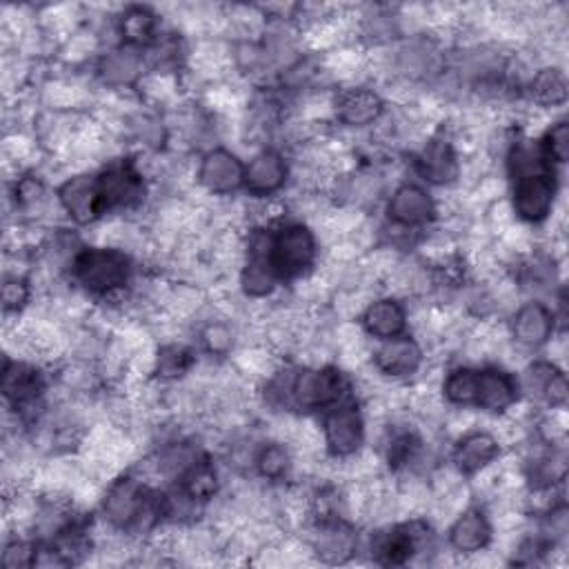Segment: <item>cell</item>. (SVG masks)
I'll return each mask as SVG.
<instances>
[{
	"label": "cell",
	"mask_w": 569,
	"mask_h": 569,
	"mask_svg": "<svg viewBox=\"0 0 569 569\" xmlns=\"http://www.w3.org/2000/svg\"><path fill=\"white\" fill-rule=\"evenodd\" d=\"M198 342L213 358L231 356L236 351V345H238V331L233 327V320L222 316V313L218 318L207 320L198 329Z\"/></svg>",
	"instance_id": "obj_28"
},
{
	"label": "cell",
	"mask_w": 569,
	"mask_h": 569,
	"mask_svg": "<svg viewBox=\"0 0 569 569\" xmlns=\"http://www.w3.org/2000/svg\"><path fill=\"white\" fill-rule=\"evenodd\" d=\"M438 216L436 198L416 182H400L387 200L389 224L416 231L427 227Z\"/></svg>",
	"instance_id": "obj_9"
},
{
	"label": "cell",
	"mask_w": 569,
	"mask_h": 569,
	"mask_svg": "<svg viewBox=\"0 0 569 569\" xmlns=\"http://www.w3.org/2000/svg\"><path fill=\"white\" fill-rule=\"evenodd\" d=\"M36 556H38V542L16 533L13 538H7V542H4L2 565L7 569H27V567L36 565Z\"/></svg>",
	"instance_id": "obj_31"
},
{
	"label": "cell",
	"mask_w": 569,
	"mask_h": 569,
	"mask_svg": "<svg viewBox=\"0 0 569 569\" xmlns=\"http://www.w3.org/2000/svg\"><path fill=\"white\" fill-rule=\"evenodd\" d=\"M196 184L209 196H231L244 184V164L233 151L211 147L200 156Z\"/></svg>",
	"instance_id": "obj_8"
},
{
	"label": "cell",
	"mask_w": 569,
	"mask_h": 569,
	"mask_svg": "<svg viewBox=\"0 0 569 569\" xmlns=\"http://www.w3.org/2000/svg\"><path fill=\"white\" fill-rule=\"evenodd\" d=\"M293 465H296V460H293L291 447L276 438V440L262 442L258 447V453L253 460V471L267 482H280L293 471Z\"/></svg>",
	"instance_id": "obj_25"
},
{
	"label": "cell",
	"mask_w": 569,
	"mask_h": 569,
	"mask_svg": "<svg viewBox=\"0 0 569 569\" xmlns=\"http://www.w3.org/2000/svg\"><path fill=\"white\" fill-rule=\"evenodd\" d=\"M407 325H409V313L398 296L371 298L360 313V327L373 340L402 336Z\"/></svg>",
	"instance_id": "obj_21"
},
{
	"label": "cell",
	"mask_w": 569,
	"mask_h": 569,
	"mask_svg": "<svg viewBox=\"0 0 569 569\" xmlns=\"http://www.w3.org/2000/svg\"><path fill=\"white\" fill-rule=\"evenodd\" d=\"M451 447V467L465 478L476 476L485 467L493 465L500 458L502 442L496 438L491 429L476 427L458 438H453Z\"/></svg>",
	"instance_id": "obj_15"
},
{
	"label": "cell",
	"mask_w": 569,
	"mask_h": 569,
	"mask_svg": "<svg viewBox=\"0 0 569 569\" xmlns=\"http://www.w3.org/2000/svg\"><path fill=\"white\" fill-rule=\"evenodd\" d=\"M193 349L180 340H164L160 347H156L153 373L160 380H182L193 371Z\"/></svg>",
	"instance_id": "obj_23"
},
{
	"label": "cell",
	"mask_w": 569,
	"mask_h": 569,
	"mask_svg": "<svg viewBox=\"0 0 569 569\" xmlns=\"http://www.w3.org/2000/svg\"><path fill=\"white\" fill-rule=\"evenodd\" d=\"M33 296L31 278L24 271H7L2 280V309L4 316L20 318Z\"/></svg>",
	"instance_id": "obj_29"
},
{
	"label": "cell",
	"mask_w": 569,
	"mask_h": 569,
	"mask_svg": "<svg viewBox=\"0 0 569 569\" xmlns=\"http://www.w3.org/2000/svg\"><path fill=\"white\" fill-rule=\"evenodd\" d=\"M385 111L382 93L367 84H349L333 96V118L349 129L371 127Z\"/></svg>",
	"instance_id": "obj_13"
},
{
	"label": "cell",
	"mask_w": 569,
	"mask_h": 569,
	"mask_svg": "<svg viewBox=\"0 0 569 569\" xmlns=\"http://www.w3.org/2000/svg\"><path fill=\"white\" fill-rule=\"evenodd\" d=\"M460 153L453 138L431 136L420 142L416 167L420 176L431 184H453L460 178Z\"/></svg>",
	"instance_id": "obj_17"
},
{
	"label": "cell",
	"mask_w": 569,
	"mask_h": 569,
	"mask_svg": "<svg viewBox=\"0 0 569 569\" xmlns=\"http://www.w3.org/2000/svg\"><path fill=\"white\" fill-rule=\"evenodd\" d=\"M289 180V164L278 149H260L244 164V189L253 198H271Z\"/></svg>",
	"instance_id": "obj_19"
},
{
	"label": "cell",
	"mask_w": 569,
	"mask_h": 569,
	"mask_svg": "<svg viewBox=\"0 0 569 569\" xmlns=\"http://www.w3.org/2000/svg\"><path fill=\"white\" fill-rule=\"evenodd\" d=\"M349 382L338 367L311 365L293 371L291 378V407L302 411L325 409L342 402Z\"/></svg>",
	"instance_id": "obj_4"
},
{
	"label": "cell",
	"mask_w": 569,
	"mask_h": 569,
	"mask_svg": "<svg viewBox=\"0 0 569 569\" xmlns=\"http://www.w3.org/2000/svg\"><path fill=\"white\" fill-rule=\"evenodd\" d=\"M118 33L124 44H151L158 38V16L149 7H127L118 16Z\"/></svg>",
	"instance_id": "obj_24"
},
{
	"label": "cell",
	"mask_w": 569,
	"mask_h": 569,
	"mask_svg": "<svg viewBox=\"0 0 569 569\" xmlns=\"http://www.w3.org/2000/svg\"><path fill=\"white\" fill-rule=\"evenodd\" d=\"M131 256L116 247H82L71 262L73 282L93 296H118L131 282Z\"/></svg>",
	"instance_id": "obj_1"
},
{
	"label": "cell",
	"mask_w": 569,
	"mask_h": 569,
	"mask_svg": "<svg viewBox=\"0 0 569 569\" xmlns=\"http://www.w3.org/2000/svg\"><path fill=\"white\" fill-rule=\"evenodd\" d=\"M96 47H98V36L80 29H76L71 36L62 40V53H64V60L69 62H80L89 58L96 51Z\"/></svg>",
	"instance_id": "obj_32"
},
{
	"label": "cell",
	"mask_w": 569,
	"mask_h": 569,
	"mask_svg": "<svg viewBox=\"0 0 569 569\" xmlns=\"http://www.w3.org/2000/svg\"><path fill=\"white\" fill-rule=\"evenodd\" d=\"M271 260L282 280L309 276L318 260V233L307 222H284L271 236Z\"/></svg>",
	"instance_id": "obj_3"
},
{
	"label": "cell",
	"mask_w": 569,
	"mask_h": 569,
	"mask_svg": "<svg viewBox=\"0 0 569 569\" xmlns=\"http://www.w3.org/2000/svg\"><path fill=\"white\" fill-rule=\"evenodd\" d=\"M98 189L104 213L136 209L147 193L142 169L133 160H116L107 164L98 176Z\"/></svg>",
	"instance_id": "obj_5"
},
{
	"label": "cell",
	"mask_w": 569,
	"mask_h": 569,
	"mask_svg": "<svg viewBox=\"0 0 569 569\" xmlns=\"http://www.w3.org/2000/svg\"><path fill=\"white\" fill-rule=\"evenodd\" d=\"M60 211L76 224H93L104 211L98 189V178L91 173H71L56 191Z\"/></svg>",
	"instance_id": "obj_11"
},
{
	"label": "cell",
	"mask_w": 569,
	"mask_h": 569,
	"mask_svg": "<svg viewBox=\"0 0 569 569\" xmlns=\"http://www.w3.org/2000/svg\"><path fill=\"white\" fill-rule=\"evenodd\" d=\"M556 313L540 300L522 302L509 320V338L516 347L538 349L553 338Z\"/></svg>",
	"instance_id": "obj_16"
},
{
	"label": "cell",
	"mask_w": 569,
	"mask_h": 569,
	"mask_svg": "<svg viewBox=\"0 0 569 569\" xmlns=\"http://www.w3.org/2000/svg\"><path fill=\"white\" fill-rule=\"evenodd\" d=\"M176 482L184 493H189L191 498H196L204 505L209 500H213L220 489L218 469L213 467V462H209L207 456H202L198 462H193Z\"/></svg>",
	"instance_id": "obj_27"
},
{
	"label": "cell",
	"mask_w": 569,
	"mask_h": 569,
	"mask_svg": "<svg viewBox=\"0 0 569 569\" xmlns=\"http://www.w3.org/2000/svg\"><path fill=\"white\" fill-rule=\"evenodd\" d=\"M567 76L558 64H545L527 82L529 100L536 109H556L567 102Z\"/></svg>",
	"instance_id": "obj_22"
},
{
	"label": "cell",
	"mask_w": 569,
	"mask_h": 569,
	"mask_svg": "<svg viewBox=\"0 0 569 569\" xmlns=\"http://www.w3.org/2000/svg\"><path fill=\"white\" fill-rule=\"evenodd\" d=\"M493 540V520L482 507L467 505L458 516L449 520L447 545L449 551L462 558L482 553Z\"/></svg>",
	"instance_id": "obj_10"
},
{
	"label": "cell",
	"mask_w": 569,
	"mask_h": 569,
	"mask_svg": "<svg viewBox=\"0 0 569 569\" xmlns=\"http://www.w3.org/2000/svg\"><path fill=\"white\" fill-rule=\"evenodd\" d=\"M369 362L380 376L389 380H400L422 369L425 351L416 338L396 336V338L378 340V345L371 349Z\"/></svg>",
	"instance_id": "obj_12"
},
{
	"label": "cell",
	"mask_w": 569,
	"mask_h": 569,
	"mask_svg": "<svg viewBox=\"0 0 569 569\" xmlns=\"http://www.w3.org/2000/svg\"><path fill=\"white\" fill-rule=\"evenodd\" d=\"M513 218L520 224H540L556 211V182L553 173H533L516 178L511 198L507 200Z\"/></svg>",
	"instance_id": "obj_7"
},
{
	"label": "cell",
	"mask_w": 569,
	"mask_h": 569,
	"mask_svg": "<svg viewBox=\"0 0 569 569\" xmlns=\"http://www.w3.org/2000/svg\"><path fill=\"white\" fill-rule=\"evenodd\" d=\"M440 396L451 407H473L478 398V369L460 365L447 371L440 380Z\"/></svg>",
	"instance_id": "obj_26"
},
{
	"label": "cell",
	"mask_w": 569,
	"mask_h": 569,
	"mask_svg": "<svg viewBox=\"0 0 569 569\" xmlns=\"http://www.w3.org/2000/svg\"><path fill=\"white\" fill-rule=\"evenodd\" d=\"M520 398L518 380L505 367L478 369V398L476 409L493 416L507 413Z\"/></svg>",
	"instance_id": "obj_20"
},
{
	"label": "cell",
	"mask_w": 569,
	"mask_h": 569,
	"mask_svg": "<svg viewBox=\"0 0 569 569\" xmlns=\"http://www.w3.org/2000/svg\"><path fill=\"white\" fill-rule=\"evenodd\" d=\"M320 429H322L325 451L331 458L345 460L365 447L367 420L356 405H347V402L333 405L327 411Z\"/></svg>",
	"instance_id": "obj_6"
},
{
	"label": "cell",
	"mask_w": 569,
	"mask_h": 569,
	"mask_svg": "<svg viewBox=\"0 0 569 569\" xmlns=\"http://www.w3.org/2000/svg\"><path fill=\"white\" fill-rule=\"evenodd\" d=\"M447 71V58L436 36L411 33L400 44L391 47L389 80L396 78L407 84L431 82Z\"/></svg>",
	"instance_id": "obj_2"
},
{
	"label": "cell",
	"mask_w": 569,
	"mask_h": 569,
	"mask_svg": "<svg viewBox=\"0 0 569 569\" xmlns=\"http://www.w3.org/2000/svg\"><path fill=\"white\" fill-rule=\"evenodd\" d=\"M311 556L327 565H342L351 560L358 551V533L351 522L333 520V522H318L311 529L307 540Z\"/></svg>",
	"instance_id": "obj_18"
},
{
	"label": "cell",
	"mask_w": 569,
	"mask_h": 569,
	"mask_svg": "<svg viewBox=\"0 0 569 569\" xmlns=\"http://www.w3.org/2000/svg\"><path fill=\"white\" fill-rule=\"evenodd\" d=\"M542 153L547 156L549 164L558 162L565 164L569 158V124L567 120H556L545 129V136L540 140Z\"/></svg>",
	"instance_id": "obj_30"
},
{
	"label": "cell",
	"mask_w": 569,
	"mask_h": 569,
	"mask_svg": "<svg viewBox=\"0 0 569 569\" xmlns=\"http://www.w3.org/2000/svg\"><path fill=\"white\" fill-rule=\"evenodd\" d=\"M98 80L111 91L127 89L131 84H140L147 76V56L142 47L136 44H118L104 51L98 60Z\"/></svg>",
	"instance_id": "obj_14"
}]
</instances>
